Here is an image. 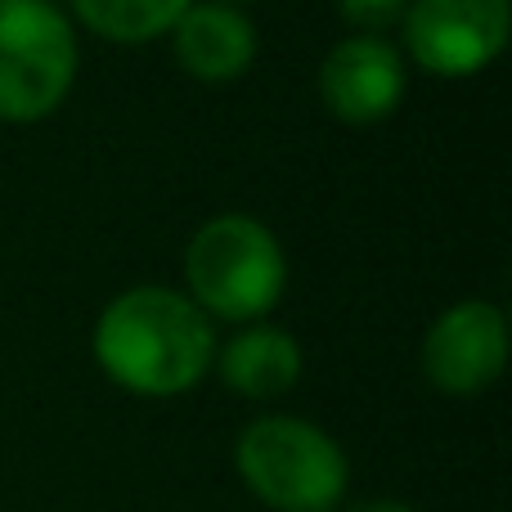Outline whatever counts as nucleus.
<instances>
[{"instance_id": "obj_1", "label": "nucleus", "mask_w": 512, "mask_h": 512, "mask_svg": "<svg viewBox=\"0 0 512 512\" xmlns=\"http://www.w3.org/2000/svg\"><path fill=\"white\" fill-rule=\"evenodd\" d=\"M95 355L117 387L135 396H180L216 355L212 319L171 288H131L95 324Z\"/></svg>"}, {"instance_id": "obj_2", "label": "nucleus", "mask_w": 512, "mask_h": 512, "mask_svg": "<svg viewBox=\"0 0 512 512\" xmlns=\"http://www.w3.org/2000/svg\"><path fill=\"white\" fill-rule=\"evenodd\" d=\"M234 459L248 490L274 512H333L346 495V454L306 418H256Z\"/></svg>"}, {"instance_id": "obj_3", "label": "nucleus", "mask_w": 512, "mask_h": 512, "mask_svg": "<svg viewBox=\"0 0 512 512\" xmlns=\"http://www.w3.org/2000/svg\"><path fill=\"white\" fill-rule=\"evenodd\" d=\"M194 306L221 319H256L279 301L288 265L274 234L252 216H216L185 252Z\"/></svg>"}, {"instance_id": "obj_4", "label": "nucleus", "mask_w": 512, "mask_h": 512, "mask_svg": "<svg viewBox=\"0 0 512 512\" xmlns=\"http://www.w3.org/2000/svg\"><path fill=\"white\" fill-rule=\"evenodd\" d=\"M77 77V36L50 0H0V117L54 113Z\"/></svg>"}, {"instance_id": "obj_5", "label": "nucleus", "mask_w": 512, "mask_h": 512, "mask_svg": "<svg viewBox=\"0 0 512 512\" xmlns=\"http://www.w3.org/2000/svg\"><path fill=\"white\" fill-rule=\"evenodd\" d=\"M405 41L427 72H481L508 41V0H409Z\"/></svg>"}, {"instance_id": "obj_6", "label": "nucleus", "mask_w": 512, "mask_h": 512, "mask_svg": "<svg viewBox=\"0 0 512 512\" xmlns=\"http://www.w3.org/2000/svg\"><path fill=\"white\" fill-rule=\"evenodd\" d=\"M508 360V324L504 310L490 301H459L445 310L423 342V369L432 387L450 396H477L504 373Z\"/></svg>"}, {"instance_id": "obj_7", "label": "nucleus", "mask_w": 512, "mask_h": 512, "mask_svg": "<svg viewBox=\"0 0 512 512\" xmlns=\"http://www.w3.org/2000/svg\"><path fill=\"white\" fill-rule=\"evenodd\" d=\"M319 95L346 122H378L405 95V63L382 36H346L319 68Z\"/></svg>"}, {"instance_id": "obj_8", "label": "nucleus", "mask_w": 512, "mask_h": 512, "mask_svg": "<svg viewBox=\"0 0 512 512\" xmlns=\"http://www.w3.org/2000/svg\"><path fill=\"white\" fill-rule=\"evenodd\" d=\"M171 32H176V59L203 81L239 77L256 54L252 23L234 5H221V0L189 5Z\"/></svg>"}, {"instance_id": "obj_9", "label": "nucleus", "mask_w": 512, "mask_h": 512, "mask_svg": "<svg viewBox=\"0 0 512 512\" xmlns=\"http://www.w3.org/2000/svg\"><path fill=\"white\" fill-rule=\"evenodd\" d=\"M221 378L230 382L239 396H252V400L283 396V391L301 378V346L292 342L283 328H252V333H239L221 355Z\"/></svg>"}, {"instance_id": "obj_10", "label": "nucleus", "mask_w": 512, "mask_h": 512, "mask_svg": "<svg viewBox=\"0 0 512 512\" xmlns=\"http://www.w3.org/2000/svg\"><path fill=\"white\" fill-rule=\"evenodd\" d=\"M72 5L81 23L108 41H149L180 23L189 0H72Z\"/></svg>"}, {"instance_id": "obj_11", "label": "nucleus", "mask_w": 512, "mask_h": 512, "mask_svg": "<svg viewBox=\"0 0 512 512\" xmlns=\"http://www.w3.org/2000/svg\"><path fill=\"white\" fill-rule=\"evenodd\" d=\"M346 23L360 27V36H378L382 27L400 23L409 9V0H337Z\"/></svg>"}, {"instance_id": "obj_12", "label": "nucleus", "mask_w": 512, "mask_h": 512, "mask_svg": "<svg viewBox=\"0 0 512 512\" xmlns=\"http://www.w3.org/2000/svg\"><path fill=\"white\" fill-rule=\"evenodd\" d=\"M351 512H414V508L396 504V499H373V504H360V508H351Z\"/></svg>"}, {"instance_id": "obj_13", "label": "nucleus", "mask_w": 512, "mask_h": 512, "mask_svg": "<svg viewBox=\"0 0 512 512\" xmlns=\"http://www.w3.org/2000/svg\"><path fill=\"white\" fill-rule=\"evenodd\" d=\"M221 5H230V0H221Z\"/></svg>"}]
</instances>
